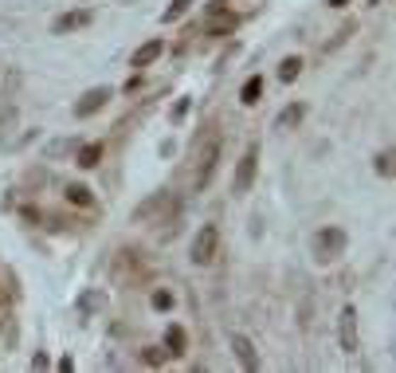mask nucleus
Wrapping results in <instances>:
<instances>
[{"instance_id": "obj_10", "label": "nucleus", "mask_w": 396, "mask_h": 373, "mask_svg": "<svg viewBox=\"0 0 396 373\" xmlns=\"http://www.w3.org/2000/svg\"><path fill=\"white\" fill-rule=\"evenodd\" d=\"M302 114H306V106H302V102H295V106H287V111H278L275 130H295L298 122H302Z\"/></svg>"}, {"instance_id": "obj_6", "label": "nucleus", "mask_w": 396, "mask_h": 373, "mask_svg": "<svg viewBox=\"0 0 396 373\" xmlns=\"http://www.w3.org/2000/svg\"><path fill=\"white\" fill-rule=\"evenodd\" d=\"M337 342H341L346 354H353V350H357V311H353V306H346V311L337 314Z\"/></svg>"}, {"instance_id": "obj_16", "label": "nucleus", "mask_w": 396, "mask_h": 373, "mask_svg": "<svg viewBox=\"0 0 396 373\" xmlns=\"http://www.w3.org/2000/svg\"><path fill=\"white\" fill-rule=\"evenodd\" d=\"M165 346H169V354H181V350H185V330H181V326H169Z\"/></svg>"}, {"instance_id": "obj_3", "label": "nucleus", "mask_w": 396, "mask_h": 373, "mask_svg": "<svg viewBox=\"0 0 396 373\" xmlns=\"http://www.w3.org/2000/svg\"><path fill=\"white\" fill-rule=\"evenodd\" d=\"M216 247H220V232H216V224H204L200 232L193 236V263H212V255H216Z\"/></svg>"}, {"instance_id": "obj_7", "label": "nucleus", "mask_w": 396, "mask_h": 373, "mask_svg": "<svg viewBox=\"0 0 396 373\" xmlns=\"http://www.w3.org/2000/svg\"><path fill=\"white\" fill-rule=\"evenodd\" d=\"M110 94H114L110 87H94V91H86L83 99L75 102V114H79V118H91L94 111H102V106L110 102Z\"/></svg>"}, {"instance_id": "obj_1", "label": "nucleus", "mask_w": 396, "mask_h": 373, "mask_svg": "<svg viewBox=\"0 0 396 373\" xmlns=\"http://www.w3.org/2000/svg\"><path fill=\"white\" fill-rule=\"evenodd\" d=\"M346 244H349V240H346V232H341V228H322L318 236H314V260H318V263H334L337 255L346 252Z\"/></svg>"}, {"instance_id": "obj_15", "label": "nucleus", "mask_w": 396, "mask_h": 373, "mask_svg": "<svg viewBox=\"0 0 396 373\" xmlns=\"http://www.w3.org/2000/svg\"><path fill=\"white\" fill-rule=\"evenodd\" d=\"M67 201H71V204H79V208H86L94 196H91V189H86V185H67Z\"/></svg>"}, {"instance_id": "obj_4", "label": "nucleus", "mask_w": 396, "mask_h": 373, "mask_svg": "<svg viewBox=\"0 0 396 373\" xmlns=\"http://www.w3.org/2000/svg\"><path fill=\"white\" fill-rule=\"evenodd\" d=\"M255 169H259V145L251 142L244 150V157H239V165H236V193H247V189H251Z\"/></svg>"}, {"instance_id": "obj_18", "label": "nucleus", "mask_w": 396, "mask_h": 373, "mask_svg": "<svg viewBox=\"0 0 396 373\" xmlns=\"http://www.w3.org/2000/svg\"><path fill=\"white\" fill-rule=\"evenodd\" d=\"M377 173H380V177H392V150H385L377 157Z\"/></svg>"}, {"instance_id": "obj_8", "label": "nucleus", "mask_w": 396, "mask_h": 373, "mask_svg": "<svg viewBox=\"0 0 396 373\" xmlns=\"http://www.w3.org/2000/svg\"><path fill=\"white\" fill-rule=\"evenodd\" d=\"M232 350H236V357H239V365H244V369H255V365H259V354H255L251 338L236 334V338H232Z\"/></svg>"}, {"instance_id": "obj_20", "label": "nucleus", "mask_w": 396, "mask_h": 373, "mask_svg": "<svg viewBox=\"0 0 396 373\" xmlns=\"http://www.w3.org/2000/svg\"><path fill=\"white\" fill-rule=\"evenodd\" d=\"M185 114H188V99H177V106H173V114H169V118H173V122H181Z\"/></svg>"}, {"instance_id": "obj_5", "label": "nucleus", "mask_w": 396, "mask_h": 373, "mask_svg": "<svg viewBox=\"0 0 396 373\" xmlns=\"http://www.w3.org/2000/svg\"><path fill=\"white\" fill-rule=\"evenodd\" d=\"M91 24H94V12L91 9H75V12H63V16L51 20V32L67 35V32H79V28H91Z\"/></svg>"}, {"instance_id": "obj_13", "label": "nucleus", "mask_w": 396, "mask_h": 373, "mask_svg": "<svg viewBox=\"0 0 396 373\" xmlns=\"http://www.w3.org/2000/svg\"><path fill=\"white\" fill-rule=\"evenodd\" d=\"M98 162H102V145H83V150H79V165H83V169H94Z\"/></svg>"}, {"instance_id": "obj_2", "label": "nucleus", "mask_w": 396, "mask_h": 373, "mask_svg": "<svg viewBox=\"0 0 396 373\" xmlns=\"http://www.w3.org/2000/svg\"><path fill=\"white\" fill-rule=\"evenodd\" d=\"M216 162H220V142H216V138H208L204 150H200V157H196V173H193V189H196V193H204V189L212 185Z\"/></svg>"}, {"instance_id": "obj_22", "label": "nucleus", "mask_w": 396, "mask_h": 373, "mask_svg": "<svg viewBox=\"0 0 396 373\" xmlns=\"http://www.w3.org/2000/svg\"><path fill=\"white\" fill-rule=\"evenodd\" d=\"M349 0H329V9H346Z\"/></svg>"}, {"instance_id": "obj_21", "label": "nucleus", "mask_w": 396, "mask_h": 373, "mask_svg": "<svg viewBox=\"0 0 396 373\" xmlns=\"http://www.w3.org/2000/svg\"><path fill=\"white\" fill-rule=\"evenodd\" d=\"M83 306L91 311V306H102V295H83Z\"/></svg>"}, {"instance_id": "obj_14", "label": "nucleus", "mask_w": 396, "mask_h": 373, "mask_svg": "<svg viewBox=\"0 0 396 373\" xmlns=\"http://www.w3.org/2000/svg\"><path fill=\"white\" fill-rule=\"evenodd\" d=\"M298 71H302V60H298V55H290V60H283V67H278V79H283V83H295Z\"/></svg>"}, {"instance_id": "obj_11", "label": "nucleus", "mask_w": 396, "mask_h": 373, "mask_svg": "<svg viewBox=\"0 0 396 373\" xmlns=\"http://www.w3.org/2000/svg\"><path fill=\"white\" fill-rule=\"evenodd\" d=\"M259 94H263V79L251 75L244 83V91H239V102H244V106H255V102H259Z\"/></svg>"}, {"instance_id": "obj_17", "label": "nucleus", "mask_w": 396, "mask_h": 373, "mask_svg": "<svg viewBox=\"0 0 396 373\" xmlns=\"http://www.w3.org/2000/svg\"><path fill=\"white\" fill-rule=\"evenodd\" d=\"M145 365H165V357H169V350H161V346H145Z\"/></svg>"}, {"instance_id": "obj_9", "label": "nucleus", "mask_w": 396, "mask_h": 373, "mask_svg": "<svg viewBox=\"0 0 396 373\" xmlns=\"http://www.w3.org/2000/svg\"><path fill=\"white\" fill-rule=\"evenodd\" d=\"M161 51H165V43H161V40L142 43V48L134 51V60H130V67H149L153 60H161Z\"/></svg>"}, {"instance_id": "obj_12", "label": "nucleus", "mask_w": 396, "mask_h": 373, "mask_svg": "<svg viewBox=\"0 0 396 373\" xmlns=\"http://www.w3.org/2000/svg\"><path fill=\"white\" fill-rule=\"evenodd\" d=\"M193 4H196V0H173V4H169V9L161 12V20H165V24H173V20H181L188 9H193Z\"/></svg>"}, {"instance_id": "obj_19", "label": "nucleus", "mask_w": 396, "mask_h": 373, "mask_svg": "<svg viewBox=\"0 0 396 373\" xmlns=\"http://www.w3.org/2000/svg\"><path fill=\"white\" fill-rule=\"evenodd\" d=\"M153 306H157V311H169V306H173V295H169V291H153Z\"/></svg>"}]
</instances>
